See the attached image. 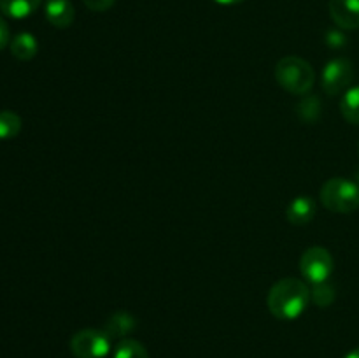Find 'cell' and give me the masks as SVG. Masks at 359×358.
<instances>
[{"instance_id":"1","label":"cell","mask_w":359,"mask_h":358,"mask_svg":"<svg viewBox=\"0 0 359 358\" xmlns=\"http://www.w3.org/2000/svg\"><path fill=\"white\" fill-rule=\"evenodd\" d=\"M311 302V290L304 281L297 277L279 279L269 291L266 305L273 318L283 321H293L300 318Z\"/></svg>"},{"instance_id":"2","label":"cell","mask_w":359,"mask_h":358,"mask_svg":"<svg viewBox=\"0 0 359 358\" xmlns=\"http://www.w3.org/2000/svg\"><path fill=\"white\" fill-rule=\"evenodd\" d=\"M276 79L291 95H307L316 83V72L307 60L284 56L276 65Z\"/></svg>"},{"instance_id":"3","label":"cell","mask_w":359,"mask_h":358,"mask_svg":"<svg viewBox=\"0 0 359 358\" xmlns=\"http://www.w3.org/2000/svg\"><path fill=\"white\" fill-rule=\"evenodd\" d=\"M321 204L332 213L349 214L359 209L358 183L346 178H332L321 186Z\"/></svg>"},{"instance_id":"4","label":"cell","mask_w":359,"mask_h":358,"mask_svg":"<svg viewBox=\"0 0 359 358\" xmlns=\"http://www.w3.org/2000/svg\"><path fill=\"white\" fill-rule=\"evenodd\" d=\"M70 351L76 358H105L111 351V337L105 330L83 329L70 339Z\"/></svg>"},{"instance_id":"5","label":"cell","mask_w":359,"mask_h":358,"mask_svg":"<svg viewBox=\"0 0 359 358\" xmlns=\"http://www.w3.org/2000/svg\"><path fill=\"white\" fill-rule=\"evenodd\" d=\"M333 256L323 246H312V248L305 249L304 255L300 258V272L309 283L318 284L326 283L333 272Z\"/></svg>"},{"instance_id":"6","label":"cell","mask_w":359,"mask_h":358,"mask_svg":"<svg viewBox=\"0 0 359 358\" xmlns=\"http://www.w3.org/2000/svg\"><path fill=\"white\" fill-rule=\"evenodd\" d=\"M354 79L353 63L347 58H333L325 65L321 74V86L326 95H339L349 90Z\"/></svg>"},{"instance_id":"7","label":"cell","mask_w":359,"mask_h":358,"mask_svg":"<svg viewBox=\"0 0 359 358\" xmlns=\"http://www.w3.org/2000/svg\"><path fill=\"white\" fill-rule=\"evenodd\" d=\"M330 16L342 30L359 28V0H330Z\"/></svg>"},{"instance_id":"8","label":"cell","mask_w":359,"mask_h":358,"mask_svg":"<svg viewBox=\"0 0 359 358\" xmlns=\"http://www.w3.org/2000/svg\"><path fill=\"white\" fill-rule=\"evenodd\" d=\"M44 14L46 20L56 28H69L76 20V9L70 0H48Z\"/></svg>"},{"instance_id":"9","label":"cell","mask_w":359,"mask_h":358,"mask_svg":"<svg viewBox=\"0 0 359 358\" xmlns=\"http://www.w3.org/2000/svg\"><path fill=\"white\" fill-rule=\"evenodd\" d=\"M316 211H318V206H316L314 199L312 197H297L294 200H291L290 206L286 209V218L291 225H309L316 216Z\"/></svg>"},{"instance_id":"10","label":"cell","mask_w":359,"mask_h":358,"mask_svg":"<svg viewBox=\"0 0 359 358\" xmlns=\"http://www.w3.org/2000/svg\"><path fill=\"white\" fill-rule=\"evenodd\" d=\"M135 326L137 321L130 312L118 311L107 319L104 330L111 339H126V336H128L130 332H133Z\"/></svg>"},{"instance_id":"11","label":"cell","mask_w":359,"mask_h":358,"mask_svg":"<svg viewBox=\"0 0 359 358\" xmlns=\"http://www.w3.org/2000/svg\"><path fill=\"white\" fill-rule=\"evenodd\" d=\"M9 49L13 56L20 62H28V60L35 58L39 51L37 39L28 32H21V34L14 35L9 42Z\"/></svg>"},{"instance_id":"12","label":"cell","mask_w":359,"mask_h":358,"mask_svg":"<svg viewBox=\"0 0 359 358\" xmlns=\"http://www.w3.org/2000/svg\"><path fill=\"white\" fill-rule=\"evenodd\" d=\"M42 0H0V11L13 20H23L39 9Z\"/></svg>"},{"instance_id":"13","label":"cell","mask_w":359,"mask_h":358,"mask_svg":"<svg viewBox=\"0 0 359 358\" xmlns=\"http://www.w3.org/2000/svg\"><path fill=\"white\" fill-rule=\"evenodd\" d=\"M340 112L351 125H359V84L349 88L340 100Z\"/></svg>"},{"instance_id":"14","label":"cell","mask_w":359,"mask_h":358,"mask_svg":"<svg viewBox=\"0 0 359 358\" xmlns=\"http://www.w3.org/2000/svg\"><path fill=\"white\" fill-rule=\"evenodd\" d=\"M21 121L20 114H16L14 111H0V140H9L18 137V133L21 132Z\"/></svg>"},{"instance_id":"15","label":"cell","mask_w":359,"mask_h":358,"mask_svg":"<svg viewBox=\"0 0 359 358\" xmlns=\"http://www.w3.org/2000/svg\"><path fill=\"white\" fill-rule=\"evenodd\" d=\"M112 358H149L146 346L135 339H121L114 350Z\"/></svg>"},{"instance_id":"16","label":"cell","mask_w":359,"mask_h":358,"mask_svg":"<svg viewBox=\"0 0 359 358\" xmlns=\"http://www.w3.org/2000/svg\"><path fill=\"white\" fill-rule=\"evenodd\" d=\"M311 300L319 307H328L335 300V288L328 281L314 284V288L311 290Z\"/></svg>"},{"instance_id":"17","label":"cell","mask_w":359,"mask_h":358,"mask_svg":"<svg viewBox=\"0 0 359 358\" xmlns=\"http://www.w3.org/2000/svg\"><path fill=\"white\" fill-rule=\"evenodd\" d=\"M114 2L116 0H83L84 6L93 13H105L114 6Z\"/></svg>"},{"instance_id":"18","label":"cell","mask_w":359,"mask_h":358,"mask_svg":"<svg viewBox=\"0 0 359 358\" xmlns=\"http://www.w3.org/2000/svg\"><path fill=\"white\" fill-rule=\"evenodd\" d=\"M11 42V35H9V27H7L6 20L0 16V51L6 48L7 44Z\"/></svg>"},{"instance_id":"19","label":"cell","mask_w":359,"mask_h":358,"mask_svg":"<svg viewBox=\"0 0 359 358\" xmlns=\"http://www.w3.org/2000/svg\"><path fill=\"white\" fill-rule=\"evenodd\" d=\"M328 42L330 44H333V42H335V46H339V44H344V42H346V37H344L339 30H330L328 32Z\"/></svg>"},{"instance_id":"20","label":"cell","mask_w":359,"mask_h":358,"mask_svg":"<svg viewBox=\"0 0 359 358\" xmlns=\"http://www.w3.org/2000/svg\"><path fill=\"white\" fill-rule=\"evenodd\" d=\"M214 2L221 4V6H235V4H241L244 0H214Z\"/></svg>"},{"instance_id":"21","label":"cell","mask_w":359,"mask_h":358,"mask_svg":"<svg viewBox=\"0 0 359 358\" xmlns=\"http://www.w3.org/2000/svg\"><path fill=\"white\" fill-rule=\"evenodd\" d=\"M344 358H359V347H356V350H353V351H349V353H347Z\"/></svg>"},{"instance_id":"22","label":"cell","mask_w":359,"mask_h":358,"mask_svg":"<svg viewBox=\"0 0 359 358\" xmlns=\"http://www.w3.org/2000/svg\"><path fill=\"white\" fill-rule=\"evenodd\" d=\"M358 179H359V172H358ZM358 186H359V181H358Z\"/></svg>"},{"instance_id":"23","label":"cell","mask_w":359,"mask_h":358,"mask_svg":"<svg viewBox=\"0 0 359 358\" xmlns=\"http://www.w3.org/2000/svg\"><path fill=\"white\" fill-rule=\"evenodd\" d=\"M358 151H359V144H358Z\"/></svg>"}]
</instances>
